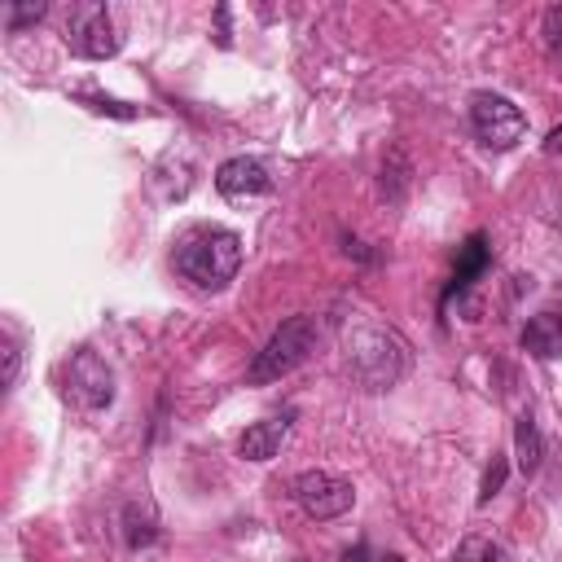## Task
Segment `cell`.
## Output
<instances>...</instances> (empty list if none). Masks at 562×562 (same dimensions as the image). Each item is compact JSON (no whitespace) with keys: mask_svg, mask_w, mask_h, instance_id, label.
<instances>
[{"mask_svg":"<svg viewBox=\"0 0 562 562\" xmlns=\"http://www.w3.org/2000/svg\"><path fill=\"white\" fill-rule=\"evenodd\" d=\"M176 272L198 290H224L241 268V237L220 224L189 228L171 250Z\"/></svg>","mask_w":562,"mask_h":562,"instance_id":"cell-1","label":"cell"},{"mask_svg":"<svg viewBox=\"0 0 562 562\" xmlns=\"http://www.w3.org/2000/svg\"><path fill=\"white\" fill-rule=\"evenodd\" d=\"M347 369L360 386L382 391L391 382H400V373L408 369V342L395 329L382 325H360L347 338Z\"/></svg>","mask_w":562,"mask_h":562,"instance_id":"cell-2","label":"cell"},{"mask_svg":"<svg viewBox=\"0 0 562 562\" xmlns=\"http://www.w3.org/2000/svg\"><path fill=\"white\" fill-rule=\"evenodd\" d=\"M316 321L312 316H290V321H281L277 329H272V338L263 342V351L250 360V369H246V382L250 386H263V382H277V378H285L290 369H299L303 360H307V351L316 347Z\"/></svg>","mask_w":562,"mask_h":562,"instance_id":"cell-3","label":"cell"},{"mask_svg":"<svg viewBox=\"0 0 562 562\" xmlns=\"http://www.w3.org/2000/svg\"><path fill=\"white\" fill-rule=\"evenodd\" d=\"M123 44L119 26H114V13L101 4V0H79L70 4V18H66V48L75 57H88V61H101V57H114Z\"/></svg>","mask_w":562,"mask_h":562,"instance_id":"cell-4","label":"cell"},{"mask_svg":"<svg viewBox=\"0 0 562 562\" xmlns=\"http://www.w3.org/2000/svg\"><path fill=\"white\" fill-rule=\"evenodd\" d=\"M470 127L487 149H514L527 132V114L501 92H474L470 97Z\"/></svg>","mask_w":562,"mask_h":562,"instance_id":"cell-5","label":"cell"},{"mask_svg":"<svg viewBox=\"0 0 562 562\" xmlns=\"http://www.w3.org/2000/svg\"><path fill=\"white\" fill-rule=\"evenodd\" d=\"M66 400H75L79 408L97 413L114 400V373L97 351H75L66 364Z\"/></svg>","mask_w":562,"mask_h":562,"instance_id":"cell-6","label":"cell"},{"mask_svg":"<svg viewBox=\"0 0 562 562\" xmlns=\"http://www.w3.org/2000/svg\"><path fill=\"white\" fill-rule=\"evenodd\" d=\"M290 492H294V501H299L312 518H338V514H347L351 501H356V487H351L347 479L329 474V470H303V474L290 483Z\"/></svg>","mask_w":562,"mask_h":562,"instance_id":"cell-7","label":"cell"},{"mask_svg":"<svg viewBox=\"0 0 562 562\" xmlns=\"http://www.w3.org/2000/svg\"><path fill=\"white\" fill-rule=\"evenodd\" d=\"M215 189H220L228 202H246V198L268 193V189H272V176H268V167H263L259 158L237 154V158H224V162L215 167Z\"/></svg>","mask_w":562,"mask_h":562,"instance_id":"cell-8","label":"cell"},{"mask_svg":"<svg viewBox=\"0 0 562 562\" xmlns=\"http://www.w3.org/2000/svg\"><path fill=\"white\" fill-rule=\"evenodd\" d=\"M290 422H294V408H285V413H277V417H263V422L246 426V435L237 439V457H246V461H272V457L281 452L285 435H290Z\"/></svg>","mask_w":562,"mask_h":562,"instance_id":"cell-9","label":"cell"},{"mask_svg":"<svg viewBox=\"0 0 562 562\" xmlns=\"http://www.w3.org/2000/svg\"><path fill=\"white\" fill-rule=\"evenodd\" d=\"M487 263H492L487 237H483V233H470V237H465V241L457 246V268H452V277H448L443 303H448L452 294H465V290L474 285V277H483V272H487Z\"/></svg>","mask_w":562,"mask_h":562,"instance_id":"cell-10","label":"cell"},{"mask_svg":"<svg viewBox=\"0 0 562 562\" xmlns=\"http://www.w3.org/2000/svg\"><path fill=\"white\" fill-rule=\"evenodd\" d=\"M154 189H158V198L180 202L193 189V154L189 149H167L154 162Z\"/></svg>","mask_w":562,"mask_h":562,"instance_id":"cell-11","label":"cell"},{"mask_svg":"<svg viewBox=\"0 0 562 562\" xmlns=\"http://www.w3.org/2000/svg\"><path fill=\"white\" fill-rule=\"evenodd\" d=\"M522 351H531L540 360H558L562 356V312H536L522 325Z\"/></svg>","mask_w":562,"mask_h":562,"instance_id":"cell-12","label":"cell"},{"mask_svg":"<svg viewBox=\"0 0 562 562\" xmlns=\"http://www.w3.org/2000/svg\"><path fill=\"white\" fill-rule=\"evenodd\" d=\"M514 457H518V470L522 474H536L540 461H544V435H540V426H536L531 413H522L514 422Z\"/></svg>","mask_w":562,"mask_h":562,"instance_id":"cell-13","label":"cell"},{"mask_svg":"<svg viewBox=\"0 0 562 562\" xmlns=\"http://www.w3.org/2000/svg\"><path fill=\"white\" fill-rule=\"evenodd\" d=\"M123 536H127L132 549L154 544V540H158V518H154L149 509H140V505H127V509H123Z\"/></svg>","mask_w":562,"mask_h":562,"instance_id":"cell-14","label":"cell"},{"mask_svg":"<svg viewBox=\"0 0 562 562\" xmlns=\"http://www.w3.org/2000/svg\"><path fill=\"white\" fill-rule=\"evenodd\" d=\"M79 101H83L88 110H97V114H114V119H136V114H140L132 101H114V97H101V92H79Z\"/></svg>","mask_w":562,"mask_h":562,"instance_id":"cell-15","label":"cell"},{"mask_svg":"<svg viewBox=\"0 0 562 562\" xmlns=\"http://www.w3.org/2000/svg\"><path fill=\"white\" fill-rule=\"evenodd\" d=\"M452 562H496V544L483 540V536H465L452 553Z\"/></svg>","mask_w":562,"mask_h":562,"instance_id":"cell-16","label":"cell"},{"mask_svg":"<svg viewBox=\"0 0 562 562\" xmlns=\"http://www.w3.org/2000/svg\"><path fill=\"white\" fill-rule=\"evenodd\" d=\"M505 470H509V461H505L501 452H492V465L483 470V483H479V505H487V501L501 492V483H505Z\"/></svg>","mask_w":562,"mask_h":562,"instance_id":"cell-17","label":"cell"},{"mask_svg":"<svg viewBox=\"0 0 562 562\" xmlns=\"http://www.w3.org/2000/svg\"><path fill=\"white\" fill-rule=\"evenodd\" d=\"M540 35H544V48L553 53V61H562V4L544 9V22H540Z\"/></svg>","mask_w":562,"mask_h":562,"instance_id":"cell-18","label":"cell"},{"mask_svg":"<svg viewBox=\"0 0 562 562\" xmlns=\"http://www.w3.org/2000/svg\"><path fill=\"white\" fill-rule=\"evenodd\" d=\"M44 13H48V4H9L4 9V26L9 31H22V26H35Z\"/></svg>","mask_w":562,"mask_h":562,"instance_id":"cell-19","label":"cell"},{"mask_svg":"<svg viewBox=\"0 0 562 562\" xmlns=\"http://www.w3.org/2000/svg\"><path fill=\"white\" fill-rule=\"evenodd\" d=\"M18 369H22V347H18V338L9 334V338H4V391L18 382Z\"/></svg>","mask_w":562,"mask_h":562,"instance_id":"cell-20","label":"cell"},{"mask_svg":"<svg viewBox=\"0 0 562 562\" xmlns=\"http://www.w3.org/2000/svg\"><path fill=\"white\" fill-rule=\"evenodd\" d=\"M338 562H378L373 553H369V544L360 540V544H351V549H342V558Z\"/></svg>","mask_w":562,"mask_h":562,"instance_id":"cell-21","label":"cell"},{"mask_svg":"<svg viewBox=\"0 0 562 562\" xmlns=\"http://www.w3.org/2000/svg\"><path fill=\"white\" fill-rule=\"evenodd\" d=\"M544 154H562V123H558V127L544 136Z\"/></svg>","mask_w":562,"mask_h":562,"instance_id":"cell-22","label":"cell"},{"mask_svg":"<svg viewBox=\"0 0 562 562\" xmlns=\"http://www.w3.org/2000/svg\"><path fill=\"white\" fill-rule=\"evenodd\" d=\"M378 562H404L400 553H378Z\"/></svg>","mask_w":562,"mask_h":562,"instance_id":"cell-23","label":"cell"}]
</instances>
